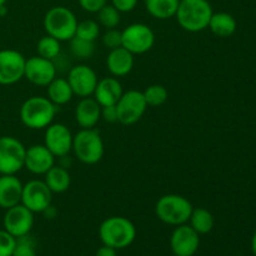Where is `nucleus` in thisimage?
I'll return each mask as SVG.
<instances>
[{
    "mask_svg": "<svg viewBox=\"0 0 256 256\" xmlns=\"http://www.w3.org/2000/svg\"><path fill=\"white\" fill-rule=\"evenodd\" d=\"M99 238L102 245L120 250L130 246L136 238L134 222L124 216H110L100 224Z\"/></svg>",
    "mask_w": 256,
    "mask_h": 256,
    "instance_id": "nucleus-1",
    "label": "nucleus"
},
{
    "mask_svg": "<svg viewBox=\"0 0 256 256\" xmlns=\"http://www.w3.org/2000/svg\"><path fill=\"white\" fill-rule=\"evenodd\" d=\"M70 42V52L78 59H89L95 50V44L92 42L80 39V38L74 36Z\"/></svg>",
    "mask_w": 256,
    "mask_h": 256,
    "instance_id": "nucleus-31",
    "label": "nucleus"
},
{
    "mask_svg": "<svg viewBox=\"0 0 256 256\" xmlns=\"http://www.w3.org/2000/svg\"><path fill=\"white\" fill-rule=\"evenodd\" d=\"M155 44V34L152 28L142 22H134L122 32V46L132 55L145 54Z\"/></svg>",
    "mask_w": 256,
    "mask_h": 256,
    "instance_id": "nucleus-8",
    "label": "nucleus"
},
{
    "mask_svg": "<svg viewBox=\"0 0 256 256\" xmlns=\"http://www.w3.org/2000/svg\"><path fill=\"white\" fill-rule=\"evenodd\" d=\"M106 68L112 76H126L134 68V55L122 46L110 50L106 58Z\"/></svg>",
    "mask_w": 256,
    "mask_h": 256,
    "instance_id": "nucleus-21",
    "label": "nucleus"
},
{
    "mask_svg": "<svg viewBox=\"0 0 256 256\" xmlns=\"http://www.w3.org/2000/svg\"><path fill=\"white\" fill-rule=\"evenodd\" d=\"M74 115L82 129H94L102 119V106L94 98H82L75 106Z\"/></svg>",
    "mask_w": 256,
    "mask_h": 256,
    "instance_id": "nucleus-18",
    "label": "nucleus"
},
{
    "mask_svg": "<svg viewBox=\"0 0 256 256\" xmlns=\"http://www.w3.org/2000/svg\"><path fill=\"white\" fill-rule=\"evenodd\" d=\"M99 35H100V25L99 22H95V20L88 19V20H82V22H78L75 36L80 38V39L88 40V42H95V40L99 38Z\"/></svg>",
    "mask_w": 256,
    "mask_h": 256,
    "instance_id": "nucleus-30",
    "label": "nucleus"
},
{
    "mask_svg": "<svg viewBox=\"0 0 256 256\" xmlns=\"http://www.w3.org/2000/svg\"><path fill=\"white\" fill-rule=\"evenodd\" d=\"M44 182L52 194H62L66 192L72 184V176L66 168L62 165H54L52 169L44 174Z\"/></svg>",
    "mask_w": 256,
    "mask_h": 256,
    "instance_id": "nucleus-22",
    "label": "nucleus"
},
{
    "mask_svg": "<svg viewBox=\"0 0 256 256\" xmlns=\"http://www.w3.org/2000/svg\"><path fill=\"white\" fill-rule=\"evenodd\" d=\"M112 5L120 12H130L136 8L138 0H112Z\"/></svg>",
    "mask_w": 256,
    "mask_h": 256,
    "instance_id": "nucleus-36",
    "label": "nucleus"
},
{
    "mask_svg": "<svg viewBox=\"0 0 256 256\" xmlns=\"http://www.w3.org/2000/svg\"><path fill=\"white\" fill-rule=\"evenodd\" d=\"M24 55L18 50H0V85H12L24 78Z\"/></svg>",
    "mask_w": 256,
    "mask_h": 256,
    "instance_id": "nucleus-12",
    "label": "nucleus"
},
{
    "mask_svg": "<svg viewBox=\"0 0 256 256\" xmlns=\"http://www.w3.org/2000/svg\"><path fill=\"white\" fill-rule=\"evenodd\" d=\"M102 118L106 122H118L116 105L102 106Z\"/></svg>",
    "mask_w": 256,
    "mask_h": 256,
    "instance_id": "nucleus-37",
    "label": "nucleus"
},
{
    "mask_svg": "<svg viewBox=\"0 0 256 256\" xmlns=\"http://www.w3.org/2000/svg\"><path fill=\"white\" fill-rule=\"evenodd\" d=\"M142 95H144V99L145 102H146L148 106L156 108L166 102L168 96H169V92H168L166 88H165L164 85L152 84L149 85V86L142 92Z\"/></svg>",
    "mask_w": 256,
    "mask_h": 256,
    "instance_id": "nucleus-28",
    "label": "nucleus"
},
{
    "mask_svg": "<svg viewBox=\"0 0 256 256\" xmlns=\"http://www.w3.org/2000/svg\"><path fill=\"white\" fill-rule=\"evenodd\" d=\"M58 106L45 96H32L20 106V120L32 130H42L49 126L54 120Z\"/></svg>",
    "mask_w": 256,
    "mask_h": 256,
    "instance_id": "nucleus-3",
    "label": "nucleus"
},
{
    "mask_svg": "<svg viewBox=\"0 0 256 256\" xmlns=\"http://www.w3.org/2000/svg\"><path fill=\"white\" fill-rule=\"evenodd\" d=\"M192 212V202L185 196L178 194L162 195L155 205V214L158 219L172 226L186 224Z\"/></svg>",
    "mask_w": 256,
    "mask_h": 256,
    "instance_id": "nucleus-4",
    "label": "nucleus"
},
{
    "mask_svg": "<svg viewBox=\"0 0 256 256\" xmlns=\"http://www.w3.org/2000/svg\"><path fill=\"white\" fill-rule=\"evenodd\" d=\"M26 148L14 136H0V175H15L24 168Z\"/></svg>",
    "mask_w": 256,
    "mask_h": 256,
    "instance_id": "nucleus-7",
    "label": "nucleus"
},
{
    "mask_svg": "<svg viewBox=\"0 0 256 256\" xmlns=\"http://www.w3.org/2000/svg\"><path fill=\"white\" fill-rule=\"evenodd\" d=\"M122 85L118 78H102L98 82L94 90V99L99 102L100 106L116 105L122 95Z\"/></svg>",
    "mask_w": 256,
    "mask_h": 256,
    "instance_id": "nucleus-19",
    "label": "nucleus"
},
{
    "mask_svg": "<svg viewBox=\"0 0 256 256\" xmlns=\"http://www.w3.org/2000/svg\"><path fill=\"white\" fill-rule=\"evenodd\" d=\"M212 12L208 0H180L175 18L185 32H200L208 28Z\"/></svg>",
    "mask_w": 256,
    "mask_h": 256,
    "instance_id": "nucleus-2",
    "label": "nucleus"
},
{
    "mask_svg": "<svg viewBox=\"0 0 256 256\" xmlns=\"http://www.w3.org/2000/svg\"><path fill=\"white\" fill-rule=\"evenodd\" d=\"M95 256H118V252H116V249H114V248L102 245V248H99V249H98Z\"/></svg>",
    "mask_w": 256,
    "mask_h": 256,
    "instance_id": "nucleus-38",
    "label": "nucleus"
},
{
    "mask_svg": "<svg viewBox=\"0 0 256 256\" xmlns=\"http://www.w3.org/2000/svg\"><path fill=\"white\" fill-rule=\"evenodd\" d=\"M52 192L44 180H30L22 184V202L25 208L32 212H44L52 205Z\"/></svg>",
    "mask_w": 256,
    "mask_h": 256,
    "instance_id": "nucleus-10",
    "label": "nucleus"
},
{
    "mask_svg": "<svg viewBox=\"0 0 256 256\" xmlns=\"http://www.w3.org/2000/svg\"><path fill=\"white\" fill-rule=\"evenodd\" d=\"M22 182L15 175H0V208L9 209L22 202Z\"/></svg>",
    "mask_w": 256,
    "mask_h": 256,
    "instance_id": "nucleus-20",
    "label": "nucleus"
},
{
    "mask_svg": "<svg viewBox=\"0 0 256 256\" xmlns=\"http://www.w3.org/2000/svg\"><path fill=\"white\" fill-rule=\"evenodd\" d=\"M5 4H6V0H0V8L5 6Z\"/></svg>",
    "mask_w": 256,
    "mask_h": 256,
    "instance_id": "nucleus-40",
    "label": "nucleus"
},
{
    "mask_svg": "<svg viewBox=\"0 0 256 256\" xmlns=\"http://www.w3.org/2000/svg\"><path fill=\"white\" fill-rule=\"evenodd\" d=\"M208 28L218 38H229L236 32V20L232 14L225 12H212Z\"/></svg>",
    "mask_w": 256,
    "mask_h": 256,
    "instance_id": "nucleus-23",
    "label": "nucleus"
},
{
    "mask_svg": "<svg viewBox=\"0 0 256 256\" xmlns=\"http://www.w3.org/2000/svg\"><path fill=\"white\" fill-rule=\"evenodd\" d=\"M16 239L5 230H0V256H12Z\"/></svg>",
    "mask_w": 256,
    "mask_h": 256,
    "instance_id": "nucleus-34",
    "label": "nucleus"
},
{
    "mask_svg": "<svg viewBox=\"0 0 256 256\" xmlns=\"http://www.w3.org/2000/svg\"><path fill=\"white\" fill-rule=\"evenodd\" d=\"M66 80L72 86L74 95H78L82 99L92 96L99 82L96 72L85 64L72 66L68 72Z\"/></svg>",
    "mask_w": 256,
    "mask_h": 256,
    "instance_id": "nucleus-15",
    "label": "nucleus"
},
{
    "mask_svg": "<svg viewBox=\"0 0 256 256\" xmlns=\"http://www.w3.org/2000/svg\"><path fill=\"white\" fill-rule=\"evenodd\" d=\"M78 19L66 6H52L45 14L42 25L48 35L59 42H69L75 36Z\"/></svg>",
    "mask_w": 256,
    "mask_h": 256,
    "instance_id": "nucleus-5",
    "label": "nucleus"
},
{
    "mask_svg": "<svg viewBox=\"0 0 256 256\" xmlns=\"http://www.w3.org/2000/svg\"><path fill=\"white\" fill-rule=\"evenodd\" d=\"M79 162L86 165L98 164L105 152L104 142L95 129H82L72 138V150Z\"/></svg>",
    "mask_w": 256,
    "mask_h": 256,
    "instance_id": "nucleus-6",
    "label": "nucleus"
},
{
    "mask_svg": "<svg viewBox=\"0 0 256 256\" xmlns=\"http://www.w3.org/2000/svg\"><path fill=\"white\" fill-rule=\"evenodd\" d=\"M12 256H36L35 242L29 235L18 238Z\"/></svg>",
    "mask_w": 256,
    "mask_h": 256,
    "instance_id": "nucleus-32",
    "label": "nucleus"
},
{
    "mask_svg": "<svg viewBox=\"0 0 256 256\" xmlns=\"http://www.w3.org/2000/svg\"><path fill=\"white\" fill-rule=\"evenodd\" d=\"M144 2L145 9L152 18L166 20L175 16L180 0H144Z\"/></svg>",
    "mask_w": 256,
    "mask_h": 256,
    "instance_id": "nucleus-25",
    "label": "nucleus"
},
{
    "mask_svg": "<svg viewBox=\"0 0 256 256\" xmlns=\"http://www.w3.org/2000/svg\"><path fill=\"white\" fill-rule=\"evenodd\" d=\"M46 98L56 106L68 104L69 102H72V96H74L72 86L64 78H55L46 86Z\"/></svg>",
    "mask_w": 256,
    "mask_h": 256,
    "instance_id": "nucleus-24",
    "label": "nucleus"
},
{
    "mask_svg": "<svg viewBox=\"0 0 256 256\" xmlns=\"http://www.w3.org/2000/svg\"><path fill=\"white\" fill-rule=\"evenodd\" d=\"M72 138L69 128L62 122H52L45 128L44 145L52 152L55 158H62L72 150Z\"/></svg>",
    "mask_w": 256,
    "mask_h": 256,
    "instance_id": "nucleus-13",
    "label": "nucleus"
},
{
    "mask_svg": "<svg viewBox=\"0 0 256 256\" xmlns=\"http://www.w3.org/2000/svg\"><path fill=\"white\" fill-rule=\"evenodd\" d=\"M252 254H254V256H256V230L252 238Z\"/></svg>",
    "mask_w": 256,
    "mask_h": 256,
    "instance_id": "nucleus-39",
    "label": "nucleus"
},
{
    "mask_svg": "<svg viewBox=\"0 0 256 256\" xmlns=\"http://www.w3.org/2000/svg\"><path fill=\"white\" fill-rule=\"evenodd\" d=\"M148 109L142 92L129 90L122 92V98L116 102L118 122L122 125H132L139 122Z\"/></svg>",
    "mask_w": 256,
    "mask_h": 256,
    "instance_id": "nucleus-9",
    "label": "nucleus"
},
{
    "mask_svg": "<svg viewBox=\"0 0 256 256\" xmlns=\"http://www.w3.org/2000/svg\"><path fill=\"white\" fill-rule=\"evenodd\" d=\"M58 68L52 60L35 55L25 62L24 78L36 86H48L56 78Z\"/></svg>",
    "mask_w": 256,
    "mask_h": 256,
    "instance_id": "nucleus-14",
    "label": "nucleus"
},
{
    "mask_svg": "<svg viewBox=\"0 0 256 256\" xmlns=\"http://www.w3.org/2000/svg\"><path fill=\"white\" fill-rule=\"evenodd\" d=\"M55 165V156L44 144H35L26 148L24 168L32 174L44 175Z\"/></svg>",
    "mask_w": 256,
    "mask_h": 256,
    "instance_id": "nucleus-17",
    "label": "nucleus"
},
{
    "mask_svg": "<svg viewBox=\"0 0 256 256\" xmlns=\"http://www.w3.org/2000/svg\"><path fill=\"white\" fill-rule=\"evenodd\" d=\"M5 232L18 239V238L29 235L34 226V212H30L22 204L6 209V212L2 219Z\"/></svg>",
    "mask_w": 256,
    "mask_h": 256,
    "instance_id": "nucleus-11",
    "label": "nucleus"
},
{
    "mask_svg": "<svg viewBox=\"0 0 256 256\" xmlns=\"http://www.w3.org/2000/svg\"><path fill=\"white\" fill-rule=\"evenodd\" d=\"M36 52L39 56L54 62L62 52V42L46 34L38 42Z\"/></svg>",
    "mask_w": 256,
    "mask_h": 256,
    "instance_id": "nucleus-27",
    "label": "nucleus"
},
{
    "mask_svg": "<svg viewBox=\"0 0 256 256\" xmlns=\"http://www.w3.org/2000/svg\"><path fill=\"white\" fill-rule=\"evenodd\" d=\"M102 42L106 49H116V48L122 46V32L118 30L116 28L115 29H106V32L102 36Z\"/></svg>",
    "mask_w": 256,
    "mask_h": 256,
    "instance_id": "nucleus-33",
    "label": "nucleus"
},
{
    "mask_svg": "<svg viewBox=\"0 0 256 256\" xmlns=\"http://www.w3.org/2000/svg\"><path fill=\"white\" fill-rule=\"evenodd\" d=\"M188 222L198 234L205 235L212 232L215 220L209 210L204 209V208H192V212Z\"/></svg>",
    "mask_w": 256,
    "mask_h": 256,
    "instance_id": "nucleus-26",
    "label": "nucleus"
},
{
    "mask_svg": "<svg viewBox=\"0 0 256 256\" xmlns=\"http://www.w3.org/2000/svg\"><path fill=\"white\" fill-rule=\"evenodd\" d=\"M200 246V235L190 225L175 226L170 236V248L175 256H194Z\"/></svg>",
    "mask_w": 256,
    "mask_h": 256,
    "instance_id": "nucleus-16",
    "label": "nucleus"
},
{
    "mask_svg": "<svg viewBox=\"0 0 256 256\" xmlns=\"http://www.w3.org/2000/svg\"><path fill=\"white\" fill-rule=\"evenodd\" d=\"M96 14L99 25L104 26L105 29H115L120 24V19H122L120 14L122 12H118L112 4L104 5Z\"/></svg>",
    "mask_w": 256,
    "mask_h": 256,
    "instance_id": "nucleus-29",
    "label": "nucleus"
},
{
    "mask_svg": "<svg viewBox=\"0 0 256 256\" xmlns=\"http://www.w3.org/2000/svg\"><path fill=\"white\" fill-rule=\"evenodd\" d=\"M80 8L88 12H98L104 5L108 4V0H78Z\"/></svg>",
    "mask_w": 256,
    "mask_h": 256,
    "instance_id": "nucleus-35",
    "label": "nucleus"
}]
</instances>
